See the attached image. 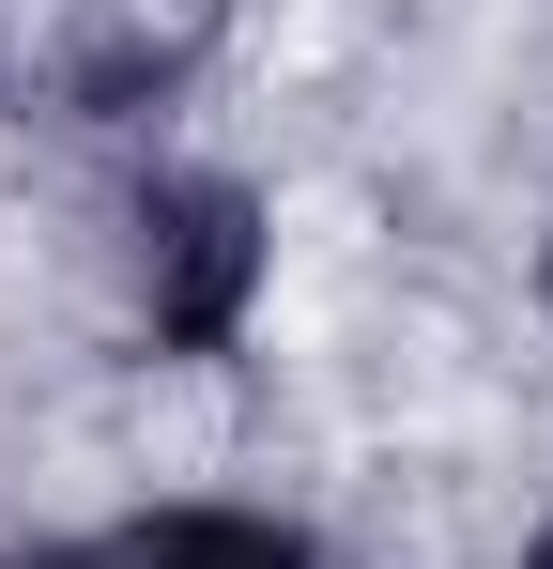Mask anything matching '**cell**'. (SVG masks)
<instances>
[{"label":"cell","mask_w":553,"mask_h":569,"mask_svg":"<svg viewBox=\"0 0 553 569\" xmlns=\"http://www.w3.org/2000/svg\"><path fill=\"white\" fill-rule=\"evenodd\" d=\"M276 292V200L215 154H139L123 170V323L170 355V370H215L247 355Z\"/></svg>","instance_id":"6da1fadb"},{"label":"cell","mask_w":553,"mask_h":569,"mask_svg":"<svg viewBox=\"0 0 553 569\" xmlns=\"http://www.w3.org/2000/svg\"><path fill=\"white\" fill-rule=\"evenodd\" d=\"M108 569H339L292 508H231V492H184V508H139L108 523Z\"/></svg>","instance_id":"7a4b0ae2"},{"label":"cell","mask_w":553,"mask_h":569,"mask_svg":"<svg viewBox=\"0 0 553 569\" xmlns=\"http://www.w3.org/2000/svg\"><path fill=\"white\" fill-rule=\"evenodd\" d=\"M62 93H78V123H170L184 47H170V31H108V47H78V62H62Z\"/></svg>","instance_id":"3957f363"},{"label":"cell","mask_w":553,"mask_h":569,"mask_svg":"<svg viewBox=\"0 0 553 569\" xmlns=\"http://www.w3.org/2000/svg\"><path fill=\"white\" fill-rule=\"evenodd\" d=\"M0 569H108V523H47V539H0Z\"/></svg>","instance_id":"277c9868"},{"label":"cell","mask_w":553,"mask_h":569,"mask_svg":"<svg viewBox=\"0 0 553 569\" xmlns=\"http://www.w3.org/2000/svg\"><path fill=\"white\" fill-rule=\"evenodd\" d=\"M523 308H539V339H553V231L523 247Z\"/></svg>","instance_id":"5b68a950"},{"label":"cell","mask_w":553,"mask_h":569,"mask_svg":"<svg viewBox=\"0 0 553 569\" xmlns=\"http://www.w3.org/2000/svg\"><path fill=\"white\" fill-rule=\"evenodd\" d=\"M507 569H553V523H539V539H523V555H507Z\"/></svg>","instance_id":"8992f818"}]
</instances>
